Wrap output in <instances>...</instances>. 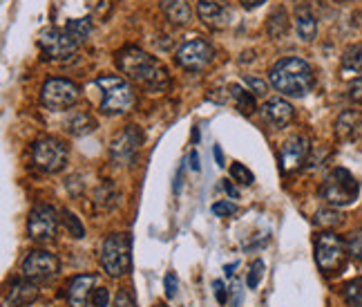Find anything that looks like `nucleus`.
I'll list each match as a JSON object with an SVG mask.
<instances>
[{"mask_svg":"<svg viewBox=\"0 0 362 307\" xmlns=\"http://www.w3.org/2000/svg\"><path fill=\"white\" fill-rule=\"evenodd\" d=\"M96 85L103 92V99H101V113L103 115H121L135 106V90L123 76L101 74L96 78Z\"/></svg>","mask_w":362,"mask_h":307,"instance_id":"obj_3","label":"nucleus"},{"mask_svg":"<svg viewBox=\"0 0 362 307\" xmlns=\"http://www.w3.org/2000/svg\"><path fill=\"white\" fill-rule=\"evenodd\" d=\"M190 166H193V171H199V155L195 151L190 153Z\"/></svg>","mask_w":362,"mask_h":307,"instance_id":"obj_43","label":"nucleus"},{"mask_svg":"<svg viewBox=\"0 0 362 307\" xmlns=\"http://www.w3.org/2000/svg\"><path fill=\"white\" fill-rule=\"evenodd\" d=\"M117 65L130 81L146 88L148 92H161L170 85V76H168L166 67L161 65L155 56H150L148 52H144V49H139V47L121 49L117 54Z\"/></svg>","mask_w":362,"mask_h":307,"instance_id":"obj_1","label":"nucleus"},{"mask_svg":"<svg viewBox=\"0 0 362 307\" xmlns=\"http://www.w3.org/2000/svg\"><path fill=\"white\" fill-rule=\"evenodd\" d=\"M213 56H215L213 47H210L206 41H201V38H195V41H188L177 52V63L181 67H186V70L199 72V70H204V67L210 65Z\"/></svg>","mask_w":362,"mask_h":307,"instance_id":"obj_13","label":"nucleus"},{"mask_svg":"<svg viewBox=\"0 0 362 307\" xmlns=\"http://www.w3.org/2000/svg\"><path fill=\"white\" fill-rule=\"evenodd\" d=\"M336 135L345 142H354L362 137V113L360 110H345L336 122Z\"/></svg>","mask_w":362,"mask_h":307,"instance_id":"obj_19","label":"nucleus"},{"mask_svg":"<svg viewBox=\"0 0 362 307\" xmlns=\"http://www.w3.org/2000/svg\"><path fill=\"white\" fill-rule=\"evenodd\" d=\"M261 119L270 126V128H284L293 122V106L284 99H268V101L261 106Z\"/></svg>","mask_w":362,"mask_h":307,"instance_id":"obj_17","label":"nucleus"},{"mask_svg":"<svg viewBox=\"0 0 362 307\" xmlns=\"http://www.w3.org/2000/svg\"><path fill=\"white\" fill-rule=\"evenodd\" d=\"M224 189H226V193H228L230 197H233V200H237V197H239V193L233 189V184H230V182H226V184H224Z\"/></svg>","mask_w":362,"mask_h":307,"instance_id":"obj_44","label":"nucleus"},{"mask_svg":"<svg viewBox=\"0 0 362 307\" xmlns=\"http://www.w3.org/2000/svg\"><path fill=\"white\" fill-rule=\"evenodd\" d=\"M342 70L362 74V43H356L345 49V54H342Z\"/></svg>","mask_w":362,"mask_h":307,"instance_id":"obj_24","label":"nucleus"},{"mask_svg":"<svg viewBox=\"0 0 362 307\" xmlns=\"http://www.w3.org/2000/svg\"><path fill=\"white\" fill-rule=\"evenodd\" d=\"M197 14L213 29H221L230 23V7L226 5V0H199Z\"/></svg>","mask_w":362,"mask_h":307,"instance_id":"obj_16","label":"nucleus"},{"mask_svg":"<svg viewBox=\"0 0 362 307\" xmlns=\"http://www.w3.org/2000/svg\"><path fill=\"white\" fill-rule=\"evenodd\" d=\"M228 90H230V97H233V101L237 106V110L241 115H246L250 117L255 110H257V103H255V94L250 92V90H244L239 83H230L228 85Z\"/></svg>","mask_w":362,"mask_h":307,"instance_id":"obj_23","label":"nucleus"},{"mask_svg":"<svg viewBox=\"0 0 362 307\" xmlns=\"http://www.w3.org/2000/svg\"><path fill=\"white\" fill-rule=\"evenodd\" d=\"M244 83L250 88V92H253V94H257V97H264L266 94V81H261L259 76L248 74V76H244Z\"/></svg>","mask_w":362,"mask_h":307,"instance_id":"obj_33","label":"nucleus"},{"mask_svg":"<svg viewBox=\"0 0 362 307\" xmlns=\"http://www.w3.org/2000/svg\"><path fill=\"white\" fill-rule=\"evenodd\" d=\"M295 27H298V34L302 41H313L316 34H318V21L316 16L311 14L309 7H300L295 9Z\"/></svg>","mask_w":362,"mask_h":307,"instance_id":"obj_21","label":"nucleus"},{"mask_svg":"<svg viewBox=\"0 0 362 307\" xmlns=\"http://www.w3.org/2000/svg\"><path fill=\"white\" fill-rule=\"evenodd\" d=\"M261 276H264V263L255 260L253 265H250V272H248V276H246V285L250 287V290H255V287L259 285Z\"/></svg>","mask_w":362,"mask_h":307,"instance_id":"obj_32","label":"nucleus"},{"mask_svg":"<svg viewBox=\"0 0 362 307\" xmlns=\"http://www.w3.org/2000/svg\"><path fill=\"white\" fill-rule=\"evenodd\" d=\"M342 296H345V303L349 307H362V279L349 281L342 290Z\"/></svg>","mask_w":362,"mask_h":307,"instance_id":"obj_26","label":"nucleus"},{"mask_svg":"<svg viewBox=\"0 0 362 307\" xmlns=\"http://www.w3.org/2000/svg\"><path fill=\"white\" fill-rule=\"evenodd\" d=\"M235 267H237V263H230V265L226 267V272L230 274V272H233V269H235Z\"/></svg>","mask_w":362,"mask_h":307,"instance_id":"obj_46","label":"nucleus"},{"mask_svg":"<svg viewBox=\"0 0 362 307\" xmlns=\"http://www.w3.org/2000/svg\"><path fill=\"white\" fill-rule=\"evenodd\" d=\"M268 81L275 88L279 94L286 97H307L316 85V74L304 58L298 56H284L270 67Z\"/></svg>","mask_w":362,"mask_h":307,"instance_id":"obj_2","label":"nucleus"},{"mask_svg":"<svg viewBox=\"0 0 362 307\" xmlns=\"http://www.w3.org/2000/svg\"><path fill=\"white\" fill-rule=\"evenodd\" d=\"M345 247H347V254L351 256V258L362 263V229L351 231L345 240Z\"/></svg>","mask_w":362,"mask_h":307,"instance_id":"obj_29","label":"nucleus"},{"mask_svg":"<svg viewBox=\"0 0 362 307\" xmlns=\"http://www.w3.org/2000/svg\"><path fill=\"white\" fill-rule=\"evenodd\" d=\"M340 3H347V0H340Z\"/></svg>","mask_w":362,"mask_h":307,"instance_id":"obj_47","label":"nucleus"},{"mask_svg":"<svg viewBox=\"0 0 362 307\" xmlns=\"http://www.w3.org/2000/svg\"><path fill=\"white\" fill-rule=\"evenodd\" d=\"M349 99H351L354 103L362 106V76L356 78V81L349 85Z\"/></svg>","mask_w":362,"mask_h":307,"instance_id":"obj_37","label":"nucleus"},{"mask_svg":"<svg viewBox=\"0 0 362 307\" xmlns=\"http://www.w3.org/2000/svg\"><path fill=\"white\" fill-rule=\"evenodd\" d=\"M166 296L168 299H175L177 296V276L175 274L166 276Z\"/></svg>","mask_w":362,"mask_h":307,"instance_id":"obj_38","label":"nucleus"},{"mask_svg":"<svg viewBox=\"0 0 362 307\" xmlns=\"http://www.w3.org/2000/svg\"><path fill=\"white\" fill-rule=\"evenodd\" d=\"M340 222H342V213H338L336 209H322L313 217V224L320 226V229H331V226H338Z\"/></svg>","mask_w":362,"mask_h":307,"instance_id":"obj_28","label":"nucleus"},{"mask_svg":"<svg viewBox=\"0 0 362 307\" xmlns=\"http://www.w3.org/2000/svg\"><path fill=\"white\" fill-rule=\"evenodd\" d=\"M345 254H347V247L345 240L336 233H322L318 235V242H316V260L320 265V269L325 274H331L342 267L345 263Z\"/></svg>","mask_w":362,"mask_h":307,"instance_id":"obj_9","label":"nucleus"},{"mask_svg":"<svg viewBox=\"0 0 362 307\" xmlns=\"http://www.w3.org/2000/svg\"><path fill=\"white\" fill-rule=\"evenodd\" d=\"M230 175H233L239 184H246V186H250V184L255 182V175L250 173L244 164H239V162H235L233 166H230Z\"/></svg>","mask_w":362,"mask_h":307,"instance_id":"obj_31","label":"nucleus"},{"mask_svg":"<svg viewBox=\"0 0 362 307\" xmlns=\"http://www.w3.org/2000/svg\"><path fill=\"white\" fill-rule=\"evenodd\" d=\"M112 7H114V0H103V3H101V5L96 7V14H98L101 18H107V12H110Z\"/></svg>","mask_w":362,"mask_h":307,"instance_id":"obj_39","label":"nucleus"},{"mask_svg":"<svg viewBox=\"0 0 362 307\" xmlns=\"http://www.w3.org/2000/svg\"><path fill=\"white\" fill-rule=\"evenodd\" d=\"M32 160L43 173H58L67 164V148L54 137H43L32 146Z\"/></svg>","mask_w":362,"mask_h":307,"instance_id":"obj_7","label":"nucleus"},{"mask_svg":"<svg viewBox=\"0 0 362 307\" xmlns=\"http://www.w3.org/2000/svg\"><path fill=\"white\" fill-rule=\"evenodd\" d=\"M38 299V287L34 285V281L29 279H16L9 283L7 292H5V303L12 307H25L32 305Z\"/></svg>","mask_w":362,"mask_h":307,"instance_id":"obj_18","label":"nucleus"},{"mask_svg":"<svg viewBox=\"0 0 362 307\" xmlns=\"http://www.w3.org/2000/svg\"><path fill=\"white\" fill-rule=\"evenodd\" d=\"M266 29H268V36L270 38H282L286 34V29H288V16L284 9H275L273 14L268 16V23H266Z\"/></svg>","mask_w":362,"mask_h":307,"instance_id":"obj_25","label":"nucleus"},{"mask_svg":"<svg viewBox=\"0 0 362 307\" xmlns=\"http://www.w3.org/2000/svg\"><path fill=\"white\" fill-rule=\"evenodd\" d=\"M27 231L34 240H52L58 231V215L52 206L38 204L29 213L27 220Z\"/></svg>","mask_w":362,"mask_h":307,"instance_id":"obj_12","label":"nucleus"},{"mask_svg":"<svg viewBox=\"0 0 362 307\" xmlns=\"http://www.w3.org/2000/svg\"><path fill=\"white\" fill-rule=\"evenodd\" d=\"M213 213L219 215V217H226V215L237 213V206L233 202H215L213 204Z\"/></svg>","mask_w":362,"mask_h":307,"instance_id":"obj_34","label":"nucleus"},{"mask_svg":"<svg viewBox=\"0 0 362 307\" xmlns=\"http://www.w3.org/2000/svg\"><path fill=\"white\" fill-rule=\"evenodd\" d=\"M161 5H164V12L170 18V23L188 25L190 21H193V12H190L186 0H164Z\"/></svg>","mask_w":362,"mask_h":307,"instance_id":"obj_22","label":"nucleus"},{"mask_svg":"<svg viewBox=\"0 0 362 307\" xmlns=\"http://www.w3.org/2000/svg\"><path fill=\"white\" fill-rule=\"evenodd\" d=\"M213 287H215L217 301H219V303H226V294H224V283H221V281H215V283H213Z\"/></svg>","mask_w":362,"mask_h":307,"instance_id":"obj_40","label":"nucleus"},{"mask_svg":"<svg viewBox=\"0 0 362 307\" xmlns=\"http://www.w3.org/2000/svg\"><path fill=\"white\" fill-rule=\"evenodd\" d=\"M80 99V88L69 78H49L40 90V101L47 110L60 113L65 108H72Z\"/></svg>","mask_w":362,"mask_h":307,"instance_id":"obj_6","label":"nucleus"},{"mask_svg":"<svg viewBox=\"0 0 362 307\" xmlns=\"http://www.w3.org/2000/svg\"><path fill=\"white\" fill-rule=\"evenodd\" d=\"M144 142V133L137 126H126V131H121L110 146V155H112L114 164H132L139 153V146Z\"/></svg>","mask_w":362,"mask_h":307,"instance_id":"obj_11","label":"nucleus"},{"mask_svg":"<svg viewBox=\"0 0 362 307\" xmlns=\"http://www.w3.org/2000/svg\"><path fill=\"white\" fill-rule=\"evenodd\" d=\"M38 45L47 54V58H54V61L69 58L78 49V43L72 38V34H69L67 29H58V27L43 29V32L38 34Z\"/></svg>","mask_w":362,"mask_h":307,"instance_id":"obj_10","label":"nucleus"},{"mask_svg":"<svg viewBox=\"0 0 362 307\" xmlns=\"http://www.w3.org/2000/svg\"><path fill=\"white\" fill-rule=\"evenodd\" d=\"M63 126H65V131L69 135L80 137V135L92 133L96 124H94V119H92V115H89V113H85V110H72V113L67 115Z\"/></svg>","mask_w":362,"mask_h":307,"instance_id":"obj_20","label":"nucleus"},{"mask_svg":"<svg viewBox=\"0 0 362 307\" xmlns=\"http://www.w3.org/2000/svg\"><path fill=\"white\" fill-rule=\"evenodd\" d=\"M107 303H110V292L103 285L96 287V292L92 296V307H107Z\"/></svg>","mask_w":362,"mask_h":307,"instance_id":"obj_35","label":"nucleus"},{"mask_svg":"<svg viewBox=\"0 0 362 307\" xmlns=\"http://www.w3.org/2000/svg\"><path fill=\"white\" fill-rule=\"evenodd\" d=\"M112 307H137V303H135V299L126 290H119L117 296H114Z\"/></svg>","mask_w":362,"mask_h":307,"instance_id":"obj_36","label":"nucleus"},{"mask_svg":"<svg viewBox=\"0 0 362 307\" xmlns=\"http://www.w3.org/2000/svg\"><path fill=\"white\" fill-rule=\"evenodd\" d=\"M181 180H184V166H179V171H177V177H175V193L181 191Z\"/></svg>","mask_w":362,"mask_h":307,"instance_id":"obj_41","label":"nucleus"},{"mask_svg":"<svg viewBox=\"0 0 362 307\" xmlns=\"http://www.w3.org/2000/svg\"><path fill=\"white\" fill-rule=\"evenodd\" d=\"M307 155H309V140L304 135H293L288 137L282 146L279 151V164H282V171L291 173L300 168L302 164L307 162Z\"/></svg>","mask_w":362,"mask_h":307,"instance_id":"obj_15","label":"nucleus"},{"mask_svg":"<svg viewBox=\"0 0 362 307\" xmlns=\"http://www.w3.org/2000/svg\"><path fill=\"white\" fill-rule=\"evenodd\" d=\"M65 29L72 34V38L76 43H80L89 36V32H92V25H89L87 18H72V21L65 25Z\"/></svg>","mask_w":362,"mask_h":307,"instance_id":"obj_27","label":"nucleus"},{"mask_svg":"<svg viewBox=\"0 0 362 307\" xmlns=\"http://www.w3.org/2000/svg\"><path fill=\"white\" fill-rule=\"evenodd\" d=\"M261 3H266V0H241V5H244V9H255V7H259Z\"/></svg>","mask_w":362,"mask_h":307,"instance_id":"obj_42","label":"nucleus"},{"mask_svg":"<svg viewBox=\"0 0 362 307\" xmlns=\"http://www.w3.org/2000/svg\"><path fill=\"white\" fill-rule=\"evenodd\" d=\"M63 224H65L67 233L72 235V238H83V235H85L83 224H80V220H78V217H76L72 211H65V213H63Z\"/></svg>","mask_w":362,"mask_h":307,"instance_id":"obj_30","label":"nucleus"},{"mask_svg":"<svg viewBox=\"0 0 362 307\" xmlns=\"http://www.w3.org/2000/svg\"><path fill=\"white\" fill-rule=\"evenodd\" d=\"M20 269H23V276L34 283H45V281H52L56 279V274L60 269V263L54 254L43 251V249H36V251H29L23 263H20Z\"/></svg>","mask_w":362,"mask_h":307,"instance_id":"obj_8","label":"nucleus"},{"mask_svg":"<svg viewBox=\"0 0 362 307\" xmlns=\"http://www.w3.org/2000/svg\"><path fill=\"white\" fill-rule=\"evenodd\" d=\"M215 157H217V164L224 166V157H221V148L219 146H215Z\"/></svg>","mask_w":362,"mask_h":307,"instance_id":"obj_45","label":"nucleus"},{"mask_svg":"<svg viewBox=\"0 0 362 307\" xmlns=\"http://www.w3.org/2000/svg\"><path fill=\"white\" fill-rule=\"evenodd\" d=\"M98 287L96 274H80L76 279L69 281L67 285V303L69 307H89L92 305V296Z\"/></svg>","mask_w":362,"mask_h":307,"instance_id":"obj_14","label":"nucleus"},{"mask_svg":"<svg viewBox=\"0 0 362 307\" xmlns=\"http://www.w3.org/2000/svg\"><path fill=\"white\" fill-rule=\"evenodd\" d=\"M130 238L126 233H112L101 247V265L110 276H123L130 272Z\"/></svg>","mask_w":362,"mask_h":307,"instance_id":"obj_5","label":"nucleus"},{"mask_svg":"<svg viewBox=\"0 0 362 307\" xmlns=\"http://www.w3.org/2000/svg\"><path fill=\"white\" fill-rule=\"evenodd\" d=\"M320 195L331 206H349L358 200V182L347 168H334L322 182Z\"/></svg>","mask_w":362,"mask_h":307,"instance_id":"obj_4","label":"nucleus"}]
</instances>
